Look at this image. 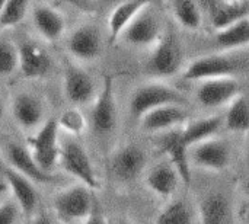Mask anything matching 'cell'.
<instances>
[{"label":"cell","mask_w":249,"mask_h":224,"mask_svg":"<svg viewBox=\"0 0 249 224\" xmlns=\"http://www.w3.org/2000/svg\"><path fill=\"white\" fill-rule=\"evenodd\" d=\"M239 95H241V85L233 77L201 82L196 92L200 105L210 109L231 103Z\"/></svg>","instance_id":"9"},{"label":"cell","mask_w":249,"mask_h":224,"mask_svg":"<svg viewBox=\"0 0 249 224\" xmlns=\"http://www.w3.org/2000/svg\"><path fill=\"white\" fill-rule=\"evenodd\" d=\"M201 224H231L232 214L229 201L222 194L206 197L200 206Z\"/></svg>","instance_id":"25"},{"label":"cell","mask_w":249,"mask_h":224,"mask_svg":"<svg viewBox=\"0 0 249 224\" xmlns=\"http://www.w3.org/2000/svg\"><path fill=\"white\" fill-rule=\"evenodd\" d=\"M32 20L38 34L48 42L58 41L66 32L64 16L48 3H35L32 6Z\"/></svg>","instance_id":"18"},{"label":"cell","mask_w":249,"mask_h":224,"mask_svg":"<svg viewBox=\"0 0 249 224\" xmlns=\"http://www.w3.org/2000/svg\"><path fill=\"white\" fill-rule=\"evenodd\" d=\"M22 211L13 200L0 203V224H16Z\"/></svg>","instance_id":"33"},{"label":"cell","mask_w":249,"mask_h":224,"mask_svg":"<svg viewBox=\"0 0 249 224\" xmlns=\"http://www.w3.org/2000/svg\"><path fill=\"white\" fill-rule=\"evenodd\" d=\"M223 124H225V121L219 115L196 120V121L190 122L185 128L181 130V138H182L184 144L188 149H191L193 146H196L198 143H203L209 138L216 137V134L220 131Z\"/></svg>","instance_id":"24"},{"label":"cell","mask_w":249,"mask_h":224,"mask_svg":"<svg viewBox=\"0 0 249 224\" xmlns=\"http://www.w3.org/2000/svg\"><path fill=\"white\" fill-rule=\"evenodd\" d=\"M57 120H47L34 134L26 138V149L31 152L36 165L45 173L53 175V171L60 159Z\"/></svg>","instance_id":"3"},{"label":"cell","mask_w":249,"mask_h":224,"mask_svg":"<svg viewBox=\"0 0 249 224\" xmlns=\"http://www.w3.org/2000/svg\"><path fill=\"white\" fill-rule=\"evenodd\" d=\"M3 114H4V105H3V101H1V96H0V120L3 118Z\"/></svg>","instance_id":"37"},{"label":"cell","mask_w":249,"mask_h":224,"mask_svg":"<svg viewBox=\"0 0 249 224\" xmlns=\"http://www.w3.org/2000/svg\"><path fill=\"white\" fill-rule=\"evenodd\" d=\"M160 150L169 157V162L177 169L184 185L191 184V162H190V149L184 144L181 138V130H174L165 134L160 138Z\"/></svg>","instance_id":"20"},{"label":"cell","mask_w":249,"mask_h":224,"mask_svg":"<svg viewBox=\"0 0 249 224\" xmlns=\"http://www.w3.org/2000/svg\"><path fill=\"white\" fill-rule=\"evenodd\" d=\"M203 7L207 9L212 26L216 32L223 31L236 22L249 17V3L241 0H214L204 1Z\"/></svg>","instance_id":"17"},{"label":"cell","mask_w":249,"mask_h":224,"mask_svg":"<svg viewBox=\"0 0 249 224\" xmlns=\"http://www.w3.org/2000/svg\"><path fill=\"white\" fill-rule=\"evenodd\" d=\"M179 175L171 162H163L156 165L146 176L147 187L159 197L171 198L179 185Z\"/></svg>","instance_id":"23"},{"label":"cell","mask_w":249,"mask_h":224,"mask_svg":"<svg viewBox=\"0 0 249 224\" xmlns=\"http://www.w3.org/2000/svg\"><path fill=\"white\" fill-rule=\"evenodd\" d=\"M58 163L61 168L76 178L82 185H85L89 190H98L99 181L95 173V168L92 165V160L86 152V149L73 140H69L60 146V159Z\"/></svg>","instance_id":"5"},{"label":"cell","mask_w":249,"mask_h":224,"mask_svg":"<svg viewBox=\"0 0 249 224\" xmlns=\"http://www.w3.org/2000/svg\"><path fill=\"white\" fill-rule=\"evenodd\" d=\"M3 176L9 190L12 191V200L19 206L22 214L26 217H34L39 203L35 184L10 168L4 169Z\"/></svg>","instance_id":"16"},{"label":"cell","mask_w":249,"mask_h":224,"mask_svg":"<svg viewBox=\"0 0 249 224\" xmlns=\"http://www.w3.org/2000/svg\"><path fill=\"white\" fill-rule=\"evenodd\" d=\"M244 69L241 60L232 58L225 54H210L194 60L184 71L185 80L206 82L213 79L233 77Z\"/></svg>","instance_id":"4"},{"label":"cell","mask_w":249,"mask_h":224,"mask_svg":"<svg viewBox=\"0 0 249 224\" xmlns=\"http://www.w3.org/2000/svg\"><path fill=\"white\" fill-rule=\"evenodd\" d=\"M12 115L20 128L36 131L41 125H44V102L35 93L19 92L12 99Z\"/></svg>","instance_id":"14"},{"label":"cell","mask_w":249,"mask_h":224,"mask_svg":"<svg viewBox=\"0 0 249 224\" xmlns=\"http://www.w3.org/2000/svg\"><path fill=\"white\" fill-rule=\"evenodd\" d=\"M16 70H19V48L13 41L0 38V77L12 76Z\"/></svg>","instance_id":"30"},{"label":"cell","mask_w":249,"mask_h":224,"mask_svg":"<svg viewBox=\"0 0 249 224\" xmlns=\"http://www.w3.org/2000/svg\"><path fill=\"white\" fill-rule=\"evenodd\" d=\"M0 7H1V1H0Z\"/></svg>","instance_id":"39"},{"label":"cell","mask_w":249,"mask_h":224,"mask_svg":"<svg viewBox=\"0 0 249 224\" xmlns=\"http://www.w3.org/2000/svg\"><path fill=\"white\" fill-rule=\"evenodd\" d=\"M29 3L25 0L1 1L0 7V29H9L18 26L29 10Z\"/></svg>","instance_id":"29"},{"label":"cell","mask_w":249,"mask_h":224,"mask_svg":"<svg viewBox=\"0 0 249 224\" xmlns=\"http://www.w3.org/2000/svg\"><path fill=\"white\" fill-rule=\"evenodd\" d=\"M150 1H123L118 3L108 16V42L115 44L124 34V31L130 26L134 17L149 6Z\"/></svg>","instance_id":"22"},{"label":"cell","mask_w":249,"mask_h":224,"mask_svg":"<svg viewBox=\"0 0 249 224\" xmlns=\"http://www.w3.org/2000/svg\"><path fill=\"white\" fill-rule=\"evenodd\" d=\"M225 125L232 133L249 131V102L244 95H239L229 103Z\"/></svg>","instance_id":"27"},{"label":"cell","mask_w":249,"mask_h":224,"mask_svg":"<svg viewBox=\"0 0 249 224\" xmlns=\"http://www.w3.org/2000/svg\"><path fill=\"white\" fill-rule=\"evenodd\" d=\"M67 51L80 61L96 60L102 52V36L95 25L77 26L67 39Z\"/></svg>","instance_id":"12"},{"label":"cell","mask_w":249,"mask_h":224,"mask_svg":"<svg viewBox=\"0 0 249 224\" xmlns=\"http://www.w3.org/2000/svg\"><path fill=\"white\" fill-rule=\"evenodd\" d=\"M248 171H249V141H248Z\"/></svg>","instance_id":"38"},{"label":"cell","mask_w":249,"mask_h":224,"mask_svg":"<svg viewBox=\"0 0 249 224\" xmlns=\"http://www.w3.org/2000/svg\"><path fill=\"white\" fill-rule=\"evenodd\" d=\"M147 157L137 144H127L117 150L111 159L112 175L123 182H131L140 176L146 166Z\"/></svg>","instance_id":"15"},{"label":"cell","mask_w":249,"mask_h":224,"mask_svg":"<svg viewBox=\"0 0 249 224\" xmlns=\"http://www.w3.org/2000/svg\"><path fill=\"white\" fill-rule=\"evenodd\" d=\"M57 125L58 130H63L71 136H80L85 133L88 121L77 106H70L61 112L57 120Z\"/></svg>","instance_id":"31"},{"label":"cell","mask_w":249,"mask_h":224,"mask_svg":"<svg viewBox=\"0 0 249 224\" xmlns=\"http://www.w3.org/2000/svg\"><path fill=\"white\" fill-rule=\"evenodd\" d=\"M187 120V114L181 105H168L146 114L140 121L144 131L158 133V131H174L177 127L182 125Z\"/></svg>","instance_id":"21"},{"label":"cell","mask_w":249,"mask_h":224,"mask_svg":"<svg viewBox=\"0 0 249 224\" xmlns=\"http://www.w3.org/2000/svg\"><path fill=\"white\" fill-rule=\"evenodd\" d=\"M31 224H53V220L47 213H38L32 217Z\"/></svg>","instance_id":"34"},{"label":"cell","mask_w":249,"mask_h":224,"mask_svg":"<svg viewBox=\"0 0 249 224\" xmlns=\"http://www.w3.org/2000/svg\"><path fill=\"white\" fill-rule=\"evenodd\" d=\"M229 144L219 137H213L203 143H198L193 146L190 152V162H193V165L198 168L209 171H222L229 165Z\"/></svg>","instance_id":"11"},{"label":"cell","mask_w":249,"mask_h":224,"mask_svg":"<svg viewBox=\"0 0 249 224\" xmlns=\"http://www.w3.org/2000/svg\"><path fill=\"white\" fill-rule=\"evenodd\" d=\"M152 3H149L147 7H144L130 23V26L124 31L123 39L136 47H149L156 45V42L162 38L160 25L158 17L149 10Z\"/></svg>","instance_id":"13"},{"label":"cell","mask_w":249,"mask_h":224,"mask_svg":"<svg viewBox=\"0 0 249 224\" xmlns=\"http://www.w3.org/2000/svg\"><path fill=\"white\" fill-rule=\"evenodd\" d=\"M155 224H193V213L187 203L175 201L158 216Z\"/></svg>","instance_id":"32"},{"label":"cell","mask_w":249,"mask_h":224,"mask_svg":"<svg viewBox=\"0 0 249 224\" xmlns=\"http://www.w3.org/2000/svg\"><path fill=\"white\" fill-rule=\"evenodd\" d=\"M63 93L73 106L90 103L96 98V86L92 76L82 67L66 63L63 70Z\"/></svg>","instance_id":"7"},{"label":"cell","mask_w":249,"mask_h":224,"mask_svg":"<svg viewBox=\"0 0 249 224\" xmlns=\"http://www.w3.org/2000/svg\"><path fill=\"white\" fill-rule=\"evenodd\" d=\"M3 156L10 169L26 176L34 184H51L55 181L54 175L41 171V168L36 165L26 146H22L19 143H7L3 149Z\"/></svg>","instance_id":"10"},{"label":"cell","mask_w":249,"mask_h":224,"mask_svg":"<svg viewBox=\"0 0 249 224\" xmlns=\"http://www.w3.org/2000/svg\"><path fill=\"white\" fill-rule=\"evenodd\" d=\"M185 96L172 86L163 83H149L137 87L130 99V114L136 120H142L146 114L160 106L182 105Z\"/></svg>","instance_id":"2"},{"label":"cell","mask_w":249,"mask_h":224,"mask_svg":"<svg viewBox=\"0 0 249 224\" xmlns=\"http://www.w3.org/2000/svg\"><path fill=\"white\" fill-rule=\"evenodd\" d=\"M53 210L64 224H85L95 213L92 190L76 184L58 191L53 198Z\"/></svg>","instance_id":"1"},{"label":"cell","mask_w":249,"mask_h":224,"mask_svg":"<svg viewBox=\"0 0 249 224\" xmlns=\"http://www.w3.org/2000/svg\"><path fill=\"white\" fill-rule=\"evenodd\" d=\"M90 124L98 136H108L117 125V105L114 96V79L112 76L104 77L101 92L96 95L92 111Z\"/></svg>","instance_id":"6"},{"label":"cell","mask_w":249,"mask_h":224,"mask_svg":"<svg viewBox=\"0 0 249 224\" xmlns=\"http://www.w3.org/2000/svg\"><path fill=\"white\" fill-rule=\"evenodd\" d=\"M108 224H133L130 220H127V219H121V217H118V219H112V220H108Z\"/></svg>","instance_id":"36"},{"label":"cell","mask_w":249,"mask_h":224,"mask_svg":"<svg viewBox=\"0 0 249 224\" xmlns=\"http://www.w3.org/2000/svg\"><path fill=\"white\" fill-rule=\"evenodd\" d=\"M216 44L226 51L249 45V17L216 32Z\"/></svg>","instance_id":"26"},{"label":"cell","mask_w":249,"mask_h":224,"mask_svg":"<svg viewBox=\"0 0 249 224\" xmlns=\"http://www.w3.org/2000/svg\"><path fill=\"white\" fill-rule=\"evenodd\" d=\"M19 48V70L26 79H39L45 76L53 66L48 52L32 41H23Z\"/></svg>","instance_id":"19"},{"label":"cell","mask_w":249,"mask_h":224,"mask_svg":"<svg viewBox=\"0 0 249 224\" xmlns=\"http://www.w3.org/2000/svg\"><path fill=\"white\" fill-rule=\"evenodd\" d=\"M171 9L181 26L191 31H197L201 26L203 16L198 3L191 0H177L171 3Z\"/></svg>","instance_id":"28"},{"label":"cell","mask_w":249,"mask_h":224,"mask_svg":"<svg viewBox=\"0 0 249 224\" xmlns=\"http://www.w3.org/2000/svg\"><path fill=\"white\" fill-rule=\"evenodd\" d=\"M182 61L181 45L172 34H163L153 47L149 57L147 69L152 74L159 77H169L175 74Z\"/></svg>","instance_id":"8"},{"label":"cell","mask_w":249,"mask_h":224,"mask_svg":"<svg viewBox=\"0 0 249 224\" xmlns=\"http://www.w3.org/2000/svg\"><path fill=\"white\" fill-rule=\"evenodd\" d=\"M85 224H108V220L102 216V213L96 208L95 213L92 214V217L86 222Z\"/></svg>","instance_id":"35"}]
</instances>
